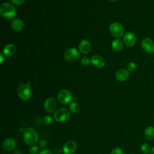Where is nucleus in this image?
I'll return each mask as SVG.
<instances>
[{"mask_svg":"<svg viewBox=\"0 0 154 154\" xmlns=\"http://www.w3.org/2000/svg\"><path fill=\"white\" fill-rule=\"evenodd\" d=\"M23 138L25 143L30 146L35 144L38 139V132L32 128H28L23 132Z\"/></svg>","mask_w":154,"mask_h":154,"instance_id":"obj_1","label":"nucleus"},{"mask_svg":"<svg viewBox=\"0 0 154 154\" xmlns=\"http://www.w3.org/2000/svg\"><path fill=\"white\" fill-rule=\"evenodd\" d=\"M16 13V8L10 3L4 2L0 6V14L5 18L12 19Z\"/></svg>","mask_w":154,"mask_h":154,"instance_id":"obj_2","label":"nucleus"},{"mask_svg":"<svg viewBox=\"0 0 154 154\" xmlns=\"http://www.w3.org/2000/svg\"><path fill=\"white\" fill-rule=\"evenodd\" d=\"M70 117V111L66 108H61L57 109L54 113V119L60 123L66 122Z\"/></svg>","mask_w":154,"mask_h":154,"instance_id":"obj_3","label":"nucleus"},{"mask_svg":"<svg viewBox=\"0 0 154 154\" xmlns=\"http://www.w3.org/2000/svg\"><path fill=\"white\" fill-rule=\"evenodd\" d=\"M19 97L23 100H28L31 96V89L28 84H21L17 89Z\"/></svg>","mask_w":154,"mask_h":154,"instance_id":"obj_4","label":"nucleus"},{"mask_svg":"<svg viewBox=\"0 0 154 154\" xmlns=\"http://www.w3.org/2000/svg\"><path fill=\"white\" fill-rule=\"evenodd\" d=\"M58 100L62 104L66 105L72 102L73 96L71 92L67 90H61L57 94Z\"/></svg>","mask_w":154,"mask_h":154,"instance_id":"obj_5","label":"nucleus"},{"mask_svg":"<svg viewBox=\"0 0 154 154\" xmlns=\"http://www.w3.org/2000/svg\"><path fill=\"white\" fill-rule=\"evenodd\" d=\"M109 31L113 36L119 37L123 34L124 28L120 23L113 22L109 26Z\"/></svg>","mask_w":154,"mask_h":154,"instance_id":"obj_6","label":"nucleus"},{"mask_svg":"<svg viewBox=\"0 0 154 154\" xmlns=\"http://www.w3.org/2000/svg\"><path fill=\"white\" fill-rule=\"evenodd\" d=\"M79 57H80L79 52L76 49L74 48L68 49L64 54L65 59L67 61L70 62L75 61L79 58Z\"/></svg>","mask_w":154,"mask_h":154,"instance_id":"obj_7","label":"nucleus"},{"mask_svg":"<svg viewBox=\"0 0 154 154\" xmlns=\"http://www.w3.org/2000/svg\"><path fill=\"white\" fill-rule=\"evenodd\" d=\"M77 144L73 140L67 141L63 147V150L64 154H73L76 150Z\"/></svg>","mask_w":154,"mask_h":154,"instance_id":"obj_8","label":"nucleus"},{"mask_svg":"<svg viewBox=\"0 0 154 154\" xmlns=\"http://www.w3.org/2000/svg\"><path fill=\"white\" fill-rule=\"evenodd\" d=\"M44 109L48 112H52L55 111L57 108V102L53 97L48 98L44 102Z\"/></svg>","mask_w":154,"mask_h":154,"instance_id":"obj_9","label":"nucleus"},{"mask_svg":"<svg viewBox=\"0 0 154 154\" xmlns=\"http://www.w3.org/2000/svg\"><path fill=\"white\" fill-rule=\"evenodd\" d=\"M141 47L147 53L154 52V42L149 38H145L141 42Z\"/></svg>","mask_w":154,"mask_h":154,"instance_id":"obj_10","label":"nucleus"},{"mask_svg":"<svg viewBox=\"0 0 154 154\" xmlns=\"http://www.w3.org/2000/svg\"><path fill=\"white\" fill-rule=\"evenodd\" d=\"M123 42L128 46H132L136 43V36L132 32H128L123 35Z\"/></svg>","mask_w":154,"mask_h":154,"instance_id":"obj_11","label":"nucleus"},{"mask_svg":"<svg viewBox=\"0 0 154 154\" xmlns=\"http://www.w3.org/2000/svg\"><path fill=\"white\" fill-rule=\"evenodd\" d=\"M90 61L95 67L98 68L103 67L105 64V61L104 58L98 55H93L91 57Z\"/></svg>","mask_w":154,"mask_h":154,"instance_id":"obj_12","label":"nucleus"},{"mask_svg":"<svg viewBox=\"0 0 154 154\" xmlns=\"http://www.w3.org/2000/svg\"><path fill=\"white\" fill-rule=\"evenodd\" d=\"M16 141L13 138H8L4 140L2 142V148L6 150V151H10L14 149V148L16 147Z\"/></svg>","mask_w":154,"mask_h":154,"instance_id":"obj_13","label":"nucleus"},{"mask_svg":"<svg viewBox=\"0 0 154 154\" xmlns=\"http://www.w3.org/2000/svg\"><path fill=\"white\" fill-rule=\"evenodd\" d=\"M129 72L125 69L119 70L116 73V78L119 81H126L129 78Z\"/></svg>","mask_w":154,"mask_h":154,"instance_id":"obj_14","label":"nucleus"},{"mask_svg":"<svg viewBox=\"0 0 154 154\" xmlns=\"http://www.w3.org/2000/svg\"><path fill=\"white\" fill-rule=\"evenodd\" d=\"M91 45L87 40H82L79 45V49L81 52L83 54H87L90 52Z\"/></svg>","mask_w":154,"mask_h":154,"instance_id":"obj_15","label":"nucleus"},{"mask_svg":"<svg viewBox=\"0 0 154 154\" xmlns=\"http://www.w3.org/2000/svg\"><path fill=\"white\" fill-rule=\"evenodd\" d=\"M11 27L14 31L19 32L23 29L24 25L21 20L19 19H15L11 22Z\"/></svg>","mask_w":154,"mask_h":154,"instance_id":"obj_16","label":"nucleus"},{"mask_svg":"<svg viewBox=\"0 0 154 154\" xmlns=\"http://www.w3.org/2000/svg\"><path fill=\"white\" fill-rule=\"evenodd\" d=\"M16 48L13 44H8L4 48L3 52L6 56L11 57L14 54Z\"/></svg>","mask_w":154,"mask_h":154,"instance_id":"obj_17","label":"nucleus"},{"mask_svg":"<svg viewBox=\"0 0 154 154\" xmlns=\"http://www.w3.org/2000/svg\"><path fill=\"white\" fill-rule=\"evenodd\" d=\"M144 136L145 137L150 140L152 141L154 140V127L152 126H147L144 130Z\"/></svg>","mask_w":154,"mask_h":154,"instance_id":"obj_18","label":"nucleus"},{"mask_svg":"<svg viewBox=\"0 0 154 154\" xmlns=\"http://www.w3.org/2000/svg\"><path fill=\"white\" fill-rule=\"evenodd\" d=\"M111 46H112V48L114 51H119L122 49V48L123 46V43L120 39L117 38V39H115L113 40V42H112Z\"/></svg>","mask_w":154,"mask_h":154,"instance_id":"obj_19","label":"nucleus"},{"mask_svg":"<svg viewBox=\"0 0 154 154\" xmlns=\"http://www.w3.org/2000/svg\"><path fill=\"white\" fill-rule=\"evenodd\" d=\"M69 109L70 111V112H72L74 114L77 113L79 111V109H80L79 105L76 102H72V103H70V104L69 105Z\"/></svg>","mask_w":154,"mask_h":154,"instance_id":"obj_20","label":"nucleus"},{"mask_svg":"<svg viewBox=\"0 0 154 154\" xmlns=\"http://www.w3.org/2000/svg\"><path fill=\"white\" fill-rule=\"evenodd\" d=\"M140 149H141V151L144 153H148L150 152V150H151L150 146L149 145L148 143H146L143 144L141 146Z\"/></svg>","mask_w":154,"mask_h":154,"instance_id":"obj_21","label":"nucleus"},{"mask_svg":"<svg viewBox=\"0 0 154 154\" xmlns=\"http://www.w3.org/2000/svg\"><path fill=\"white\" fill-rule=\"evenodd\" d=\"M54 121L53 118L50 116H45L43 118V122L46 125H49L52 123Z\"/></svg>","mask_w":154,"mask_h":154,"instance_id":"obj_22","label":"nucleus"},{"mask_svg":"<svg viewBox=\"0 0 154 154\" xmlns=\"http://www.w3.org/2000/svg\"><path fill=\"white\" fill-rule=\"evenodd\" d=\"M38 152H39V148L37 146H35V145L32 146L29 150V152L30 154H37Z\"/></svg>","mask_w":154,"mask_h":154,"instance_id":"obj_23","label":"nucleus"},{"mask_svg":"<svg viewBox=\"0 0 154 154\" xmlns=\"http://www.w3.org/2000/svg\"><path fill=\"white\" fill-rule=\"evenodd\" d=\"M127 68H128V71H129V72H134V71H135V70L137 68V65H136V64L135 63L131 62V63L128 64V65L127 66Z\"/></svg>","mask_w":154,"mask_h":154,"instance_id":"obj_24","label":"nucleus"},{"mask_svg":"<svg viewBox=\"0 0 154 154\" xmlns=\"http://www.w3.org/2000/svg\"><path fill=\"white\" fill-rule=\"evenodd\" d=\"M111 154H123V152L122 149L119 147H116L112 150Z\"/></svg>","mask_w":154,"mask_h":154,"instance_id":"obj_25","label":"nucleus"},{"mask_svg":"<svg viewBox=\"0 0 154 154\" xmlns=\"http://www.w3.org/2000/svg\"><path fill=\"white\" fill-rule=\"evenodd\" d=\"M90 62V60L88 58H87V57H84V58H82V60H81V64H82V65L85 66H88V65L89 64Z\"/></svg>","mask_w":154,"mask_h":154,"instance_id":"obj_26","label":"nucleus"},{"mask_svg":"<svg viewBox=\"0 0 154 154\" xmlns=\"http://www.w3.org/2000/svg\"><path fill=\"white\" fill-rule=\"evenodd\" d=\"M47 141L45 139H42L39 141V146L42 148H44L47 146Z\"/></svg>","mask_w":154,"mask_h":154,"instance_id":"obj_27","label":"nucleus"},{"mask_svg":"<svg viewBox=\"0 0 154 154\" xmlns=\"http://www.w3.org/2000/svg\"><path fill=\"white\" fill-rule=\"evenodd\" d=\"M38 154H52V152L49 149H43Z\"/></svg>","mask_w":154,"mask_h":154,"instance_id":"obj_28","label":"nucleus"},{"mask_svg":"<svg viewBox=\"0 0 154 154\" xmlns=\"http://www.w3.org/2000/svg\"><path fill=\"white\" fill-rule=\"evenodd\" d=\"M13 4H14L16 5H20L22 4L25 0H10Z\"/></svg>","mask_w":154,"mask_h":154,"instance_id":"obj_29","label":"nucleus"},{"mask_svg":"<svg viewBox=\"0 0 154 154\" xmlns=\"http://www.w3.org/2000/svg\"><path fill=\"white\" fill-rule=\"evenodd\" d=\"M0 58H1L0 62H1V63H2L3 62V61H4V55H3L2 53L0 54Z\"/></svg>","mask_w":154,"mask_h":154,"instance_id":"obj_30","label":"nucleus"},{"mask_svg":"<svg viewBox=\"0 0 154 154\" xmlns=\"http://www.w3.org/2000/svg\"><path fill=\"white\" fill-rule=\"evenodd\" d=\"M150 154H154V147H153L150 150Z\"/></svg>","mask_w":154,"mask_h":154,"instance_id":"obj_31","label":"nucleus"},{"mask_svg":"<svg viewBox=\"0 0 154 154\" xmlns=\"http://www.w3.org/2000/svg\"><path fill=\"white\" fill-rule=\"evenodd\" d=\"M108 1H116V0H108Z\"/></svg>","mask_w":154,"mask_h":154,"instance_id":"obj_32","label":"nucleus"}]
</instances>
